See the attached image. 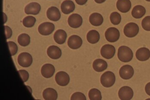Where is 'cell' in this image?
Wrapping results in <instances>:
<instances>
[{
  "instance_id": "obj_1",
  "label": "cell",
  "mask_w": 150,
  "mask_h": 100,
  "mask_svg": "<svg viewBox=\"0 0 150 100\" xmlns=\"http://www.w3.org/2000/svg\"><path fill=\"white\" fill-rule=\"evenodd\" d=\"M117 56L119 59L122 62H128L133 58V52L128 47L123 46L118 49Z\"/></svg>"
},
{
  "instance_id": "obj_2",
  "label": "cell",
  "mask_w": 150,
  "mask_h": 100,
  "mask_svg": "<svg viewBox=\"0 0 150 100\" xmlns=\"http://www.w3.org/2000/svg\"><path fill=\"white\" fill-rule=\"evenodd\" d=\"M100 80L101 84L104 87L109 88L115 84L116 80L115 76L111 71H106L102 75Z\"/></svg>"
},
{
  "instance_id": "obj_3",
  "label": "cell",
  "mask_w": 150,
  "mask_h": 100,
  "mask_svg": "<svg viewBox=\"0 0 150 100\" xmlns=\"http://www.w3.org/2000/svg\"><path fill=\"white\" fill-rule=\"evenodd\" d=\"M139 26L134 23H130L127 24L124 28V34L127 37H132L136 36L139 33Z\"/></svg>"
},
{
  "instance_id": "obj_4",
  "label": "cell",
  "mask_w": 150,
  "mask_h": 100,
  "mask_svg": "<svg viewBox=\"0 0 150 100\" xmlns=\"http://www.w3.org/2000/svg\"><path fill=\"white\" fill-rule=\"evenodd\" d=\"M105 37L108 41L111 43H114L119 40L120 37V33L117 28L111 27L108 28L106 31Z\"/></svg>"
},
{
  "instance_id": "obj_5",
  "label": "cell",
  "mask_w": 150,
  "mask_h": 100,
  "mask_svg": "<svg viewBox=\"0 0 150 100\" xmlns=\"http://www.w3.org/2000/svg\"><path fill=\"white\" fill-rule=\"evenodd\" d=\"M33 62V57L28 53H21L18 56V64L21 66L28 68L31 65Z\"/></svg>"
},
{
  "instance_id": "obj_6",
  "label": "cell",
  "mask_w": 150,
  "mask_h": 100,
  "mask_svg": "<svg viewBox=\"0 0 150 100\" xmlns=\"http://www.w3.org/2000/svg\"><path fill=\"white\" fill-rule=\"evenodd\" d=\"M55 29V25L49 22H45L41 24L38 27L39 33L42 35L47 36L52 33Z\"/></svg>"
},
{
  "instance_id": "obj_7",
  "label": "cell",
  "mask_w": 150,
  "mask_h": 100,
  "mask_svg": "<svg viewBox=\"0 0 150 100\" xmlns=\"http://www.w3.org/2000/svg\"><path fill=\"white\" fill-rule=\"evenodd\" d=\"M134 70L133 68L129 65H125L120 68L119 74L120 77L124 80H129L133 77Z\"/></svg>"
},
{
  "instance_id": "obj_8",
  "label": "cell",
  "mask_w": 150,
  "mask_h": 100,
  "mask_svg": "<svg viewBox=\"0 0 150 100\" xmlns=\"http://www.w3.org/2000/svg\"><path fill=\"white\" fill-rule=\"evenodd\" d=\"M115 47L110 44H106L102 47L101 49V54L102 56L106 59L112 58L115 54Z\"/></svg>"
},
{
  "instance_id": "obj_9",
  "label": "cell",
  "mask_w": 150,
  "mask_h": 100,
  "mask_svg": "<svg viewBox=\"0 0 150 100\" xmlns=\"http://www.w3.org/2000/svg\"><path fill=\"white\" fill-rule=\"evenodd\" d=\"M55 80L59 86L65 87L68 85L70 81L69 74L64 71L58 72L55 76Z\"/></svg>"
},
{
  "instance_id": "obj_10",
  "label": "cell",
  "mask_w": 150,
  "mask_h": 100,
  "mask_svg": "<svg viewBox=\"0 0 150 100\" xmlns=\"http://www.w3.org/2000/svg\"><path fill=\"white\" fill-rule=\"evenodd\" d=\"M68 22L71 27L74 28H79L82 24L83 19L80 15L74 13L70 15Z\"/></svg>"
},
{
  "instance_id": "obj_11",
  "label": "cell",
  "mask_w": 150,
  "mask_h": 100,
  "mask_svg": "<svg viewBox=\"0 0 150 100\" xmlns=\"http://www.w3.org/2000/svg\"><path fill=\"white\" fill-rule=\"evenodd\" d=\"M119 97L121 100H129L133 96V91L130 87H121L118 92Z\"/></svg>"
},
{
  "instance_id": "obj_12",
  "label": "cell",
  "mask_w": 150,
  "mask_h": 100,
  "mask_svg": "<svg viewBox=\"0 0 150 100\" xmlns=\"http://www.w3.org/2000/svg\"><path fill=\"white\" fill-rule=\"evenodd\" d=\"M83 41L79 36L73 35L70 37L68 41V45L71 49H77L81 46Z\"/></svg>"
},
{
  "instance_id": "obj_13",
  "label": "cell",
  "mask_w": 150,
  "mask_h": 100,
  "mask_svg": "<svg viewBox=\"0 0 150 100\" xmlns=\"http://www.w3.org/2000/svg\"><path fill=\"white\" fill-rule=\"evenodd\" d=\"M41 10V7L39 4L32 2L29 4L25 7V12L28 15H36L38 14Z\"/></svg>"
},
{
  "instance_id": "obj_14",
  "label": "cell",
  "mask_w": 150,
  "mask_h": 100,
  "mask_svg": "<svg viewBox=\"0 0 150 100\" xmlns=\"http://www.w3.org/2000/svg\"><path fill=\"white\" fill-rule=\"evenodd\" d=\"M47 18L51 21L57 22L61 18V13L58 8L55 7H50L47 12Z\"/></svg>"
},
{
  "instance_id": "obj_15",
  "label": "cell",
  "mask_w": 150,
  "mask_h": 100,
  "mask_svg": "<svg viewBox=\"0 0 150 100\" xmlns=\"http://www.w3.org/2000/svg\"><path fill=\"white\" fill-rule=\"evenodd\" d=\"M116 6L119 11L123 13H126L130 11L131 2L130 0H118Z\"/></svg>"
},
{
  "instance_id": "obj_16",
  "label": "cell",
  "mask_w": 150,
  "mask_h": 100,
  "mask_svg": "<svg viewBox=\"0 0 150 100\" xmlns=\"http://www.w3.org/2000/svg\"><path fill=\"white\" fill-rule=\"evenodd\" d=\"M136 57L140 61H146L150 58V51L149 49L142 47L137 50L136 54Z\"/></svg>"
},
{
  "instance_id": "obj_17",
  "label": "cell",
  "mask_w": 150,
  "mask_h": 100,
  "mask_svg": "<svg viewBox=\"0 0 150 100\" xmlns=\"http://www.w3.org/2000/svg\"><path fill=\"white\" fill-rule=\"evenodd\" d=\"M75 5L74 3L70 0H65L62 4L61 11L65 14H69L74 11Z\"/></svg>"
},
{
  "instance_id": "obj_18",
  "label": "cell",
  "mask_w": 150,
  "mask_h": 100,
  "mask_svg": "<svg viewBox=\"0 0 150 100\" xmlns=\"http://www.w3.org/2000/svg\"><path fill=\"white\" fill-rule=\"evenodd\" d=\"M47 54L48 56L52 59H57L61 56L62 51L59 47L51 46L47 49Z\"/></svg>"
},
{
  "instance_id": "obj_19",
  "label": "cell",
  "mask_w": 150,
  "mask_h": 100,
  "mask_svg": "<svg viewBox=\"0 0 150 100\" xmlns=\"http://www.w3.org/2000/svg\"><path fill=\"white\" fill-rule=\"evenodd\" d=\"M55 71L54 66L50 64H46L42 66L41 73L42 76L46 78L51 77Z\"/></svg>"
},
{
  "instance_id": "obj_20",
  "label": "cell",
  "mask_w": 150,
  "mask_h": 100,
  "mask_svg": "<svg viewBox=\"0 0 150 100\" xmlns=\"http://www.w3.org/2000/svg\"><path fill=\"white\" fill-rule=\"evenodd\" d=\"M67 37V34L65 31L62 29H59L54 34V40L59 44H62L65 43Z\"/></svg>"
},
{
  "instance_id": "obj_21",
  "label": "cell",
  "mask_w": 150,
  "mask_h": 100,
  "mask_svg": "<svg viewBox=\"0 0 150 100\" xmlns=\"http://www.w3.org/2000/svg\"><path fill=\"white\" fill-rule=\"evenodd\" d=\"M93 67L96 72H102L107 68L108 64L106 61L103 59H97L94 61Z\"/></svg>"
},
{
  "instance_id": "obj_22",
  "label": "cell",
  "mask_w": 150,
  "mask_h": 100,
  "mask_svg": "<svg viewBox=\"0 0 150 100\" xmlns=\"http://www.w3.org/2000/svg\"><path fill=\"white\" fill-rule=\"evenodd\" d=\"M103 18L102 15L97 13H92L89 18L90 23L95 26L101 25L103 23Z\"/></svg>"
},
{
  "instance_id": "obj_23",
  "label": "cell",
  "mask_w": 150,
  "mask_h": 100,
  "mask_svg": "<svg viewBox=\"0 0 150 100\" xmlns=\"http://www.w3.org/2000/svg\"><path fill=\"white\" fill-rule=\"evenodd\" d=\"M43 97L45 100H56L58 98L57 92L52 88H47L43 92Z\"/></svg>"
},
{
  "instance_id": "obj_24",
  "label": "cell",
  "mask_w": 150,
  "mask_h": 100,
  "mask_svg": "<svg viewBox=\"0 0 150 100\" xmlns=\"http://www.w3.org/2000/svg\"><path fill=\"white\" fill-rule=\"evenodd\" d=\"M145 8L141 5H137L134 7L132 11V15L135 19H140L145 14Z\"/></svg>"
},
{
  "instance_id": "obj_25",
  "label": "cell",
  "mask_w": 150,
  "mask_h": 100,
  "mask_svg": "<svg viewBox=\"0 0 150 100\" xmlns=\"http://www.w3.org/2000/svg\"><path fill=\"white\" fill-rule=\"evenodd\" d=\"M87 41L92 44L98 43L100 39V35L98 32L95 30H92L88 32L86 36Z\"/></svg>"
},
{
  "instance_id": "obj_26",
  "label": "cell",
  "mask_w": 150,
  "mask_h": 100,
  "mask_svg": "<svg viewBox=\"0 0 150 100\" xmlns=\"http://www.w3.org/2000/svg\"><path fill=\"white\" fill-rule=\"evenodd\" d=\"M18 42L21 46H27L30 43V36L26 34H21L18 37Z\"/></svg>"
},
{
  "instance_id": "obj_27",
  "label": "cell",
  "mask_w": 150,
  "mask_h": 100,
  "mask_svg": "<svg viewBox=\"0 0 150 100\" xmlns=\"http://www.w3.org/2000/svg\"><path fill=\"white\" fill-rule=\"evenodd\" d=\"M88 95L91 100H101L102 99L101 92L96 89H91L89 91Z\"/></svg>"
},
{
  "instance_id": "obj_28",
  "label": "cell",
  "mask_w": 150,
  "mask_h": 100,
  "mask_svg": "<svg viewBox=\"0 0 150 100\" xmlns=\"http://www.w3.org/2000/svg\"><path fill=\"white\" fill-rule=\"evenodd\" d=\"M36 23V19L33 16H28L23 20V23L25 27H33Z\"/></svg>"
},
{
  "instance_id": "obj_29",
  "label": "cell",
  "mask_w": 150,
  "mask_h": 100,
  "mask_svg": "<svg viewBox=\"0 0 150 100\" xmlns=\"http://www.w3.org/2000/svg\"><path fill=\"white\" fill-rule=\"evenodd\" d=\"M110 21L114 25H118L120 23L121 16L120 14L117 12H114L111 13L110 16Z\"/></svg>"
},
{
  "instance_id": "obj_30",
  "label": "cell",
  "mask_w": 150,
  "mask_h": 100,
  "mask_svg": "<svg viewBox=\"0 0 150 100\" xmlns=\"http://www.w3.org/2000/svg\"><path fill=\"white\" fill-rule=\"evenodd\" d=\"M9 50L11 56H14L16 54L18 51V46L14 42L12 41H8L7 42Z\"/></svg>"
},
{
  "instance_id": "obj_31",
  "label": "cell",
  "mask_w": 150,
  "mask_h": 100,
  "mask_svg": "<svg viewBox=\"0 0 150 100\" xmlns=\"http://www.w3.org/2000/svg\"><path fill=\"white\" fill-rule=\"evenodd\" d=\"M142 25L145 31H150V16H147L144 18L142 22Z\"/></svg>"
},
{
  "instance_id": "obj_32",
  "label": "cell",
  "mask_w": 150,
  "mask_h": 100,
  "mask_svg": "<svg viewBox=\"0 0 150 100\" xmlns=\"http://www.w3.org/2000/svg\"><path fill=\"white\" fill-rule=\"evenodd\" d=\"M71 99V100H86V96L83 93L80 92H75L72 95Z\"/></svg>"
},
{
  "instance_id": "obj_33",
  "label": "cell",
  "mask_w": 150,
  "mask_h": 100,
  "mask_svg": "<svg viewBox=\"0 0 150 100\" xmlns=\"http://www.w3.org/2000/svg\"><path fill=\"white\" fill-rule=\"evenodd\" d=\"M18 73L20 74V77L23 82H25L28 80L29 78V73L26 70H18Z\"/></svg>"
},
{
  "instance_id": "obj_34",
  "label": "cell",
  "mask_w": 150,
  "mask_h": 100,
  "mask_svg": "<svg viewBox=\"0 0 150 100\" xmlns=\"http://www.w3.org/2000/svg\"><path fill=\"white\" fill-rule=\"evenodd\" d=\"M5 29V35H6V38L9 39L11 37L12 35V29L8 26H4Z\"/></svg>"
},
{
  "instance_id": "obj_35",
  "label": "cell",
  "mask_w": 150,
  "mask_h": 100,
  "mask_svg": "<svg viewBox=\"0 0 150 100\" xmlns=\"http://www.w3.org/2000/svg\"><path fill=\"white\" fill-rule=\"evenodd\" d=\"M76 3L80 5H83L87 2L88 0H75Z\"/></svg>"
},
{
  "instance_id": "obj_36",
  "label": "cell",
  "mask_w": 150,
  "mask_h": 100,
  "mask_svg": "<svg viewBox=\"0 0 150 100\" xmlns=\"http://www.w3.org/2000/svg\"><path fill=\"white\" fill-rule=\"evenodd\" d=\"M145 90L146 93L150 96V82L146 84L145 87Z\"/></svg>"
},
{
  "instance_id": "obj_37",
  "label": "cell",
  "mask_w": 150,
  "mask_h": 100,
  "mask_svg": "<svg viewBox=\"0 0 150 100\" xmlns=\"http://www.w3.org/2000/svg\"><path fill=\"white\" fill-rule=\"evenodd\" d=\"M98 4H102L106 0H94Z\"/></svg>"
},
{
  "instance_id": "obj_38",
  "label": "cell",
  "mask_w": 150,
  "mask_h": 100,
  "mask_svg": "<svg viewBox=\"0 0 150 100\" xmlns=\"http://www.w3.org/2000/svg\"><path fill=\"white\" fill-rule=\"evenodd\" d=\"M145 1H147L150 2V0H145Z\"/></svg>"
}]
</instances>
